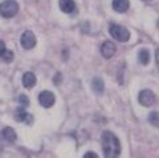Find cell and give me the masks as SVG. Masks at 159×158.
Returning a JSON list of instances; mask_svg holds the SVG:
<instances>
[{
  "instance_id": "obj_4",
  "label": "cell",
  "mask_w": 159,
  "mask_h": 158,
  "mask_svg": "<svg viewBox=\"0 0 159 158\" xmlns=\"http://www.w3.org/2000/svg\"><path fill=\"white\" fill-rule=\"evenodd\" d=\"M20 44L24 49H32L36 45V36L32 31H25L20 37Z\"/></svg>"
},
{
  "instance_id": "obj_9",
  "label": "cell",
  "mask_w": 159,
  "mask_h": 158,
  "mask_svg": "<svg viewBox=\"0 0 159 158\" xmlns=\"http://www.w3.org/2000/svg\"><path fill=\"white\" fill-rule=\"evenodd\" d=\"M58 6H60V9L65 13H73L76 11V3H74V0H60Z\"/></svg>"
},
{
  "instance_id": "obj_6",
  "label": "cell",
  "mask_w": 159,
  "mask_h": 158,
  "mask_svg": "<svg viewBox=\"0 0 159 158\" xmlns=\"http://www.w3.org/2000/svg\"><path fill=\"white\" fill-rule=\"evenodd\" d=\"M155 100H157V97L154 95V92L148 91V89L141 91V93H139V96H138V101L143 106H151L152 104L155 102Z\"/></svg>"
},
{
  "instance_id": "obj_11",
  "label": "cell",
  "mask_w": 159,
  "mask_h": 158,
  "mask_svg": "<svg viewBox=\"0 0 159 158\" xmlns=\"http://www.w3.org/2000/svg\"><path fill=\"white\" fill-rule=\"evenodd\" d=\"M23 85L25 88H33L36 85V76L32 72H25L23 76Z\"/></svg>"
},
{
  "instance_id": "obj_12",
  "label": "cell",
  "mask_w": 159,
  "mask_h": 158,
  "mask_svg": "<svg viewBox=\"0 0 159 158\" xmlns=\"http://www.w3.org/2000/svg\"><path fill=\"white\" fill-rule=\"evenodd\" d=\"M92 89L96 95H102L103 93V89H105V85H103V81L101 77H96L93 78L92 81Z\"/></svg>"
},
{
  "instance_id": "obj_5",
  "label": "cell",
  "mask_w": 159,
  "mask_h": 158,
  "mask_svg": "<svg viewBox=\"0 0 159 158\" xmlns=\"http://www.w3.org/2000/svg\"><path fill=\"white\" fill-rule=\"evenodd\" d=\"M39 102L44 108H52L54 105V102H56V96L49 91H43L39 95Z\"/></svg>"
},
{
  "instance_id": "obj_16",
  "label": "cell",
  "mask_w": 159,
  "mask_h": 158,
  "mask_svg": "<svg viewBox=\"0 0 159 158\" xmlns=\"http://www.w3.org/2000/svg\"><path fill=\"white\" fill-rule=\"evenodd\" d=\"M158 117H159L158 112H152L151 114L148 116V121H150L154 126H158V125H159V122H158V121H159V118H158Z\"/></svg>"
},
{
  "instance_id": "obj_7",
  "label": "cell",
  "mask_w": 159,
  "mask_h": 158,
  "mask_svg": "<svg viewBox=\"0 0 159 158\" xmlns=\"http://www.w3.org/2000/svg\"><path fill=\"white\" fill-rule=\"evenodd\" d=\"M15 120L17 122H25L28 125H32L33 124V116L29 114V113L24 109V106L21 108H17L16 112H15Z\"/></svg>"
},
{
  "instance_id": "obj_8",
  "label": "cell",
  "mask_w": 159,
  "mask_h": 158,
  "mask_svg": "<svg viewBox=\"0 0 159 158\" xmlns=\"http://www.w3.org/2000/svg\"><path fill=\"white\" fill-rule=\"evenodd\" d=\"M117 52V47L113 41H105L101 45V53L105 58H111Z\"/></svg>"
},
{
  "instance_id": "obj_10",
  "label": "cell",
  "mask_w": 159,
  "mask_h": 158,
  "mask_svg": "<svg viewBox=\"0 0 159 158\" xmlns=\"http://www.w3.org/2000/svg\"><path fill=\"white\" fill-rule=\"evenodd\" d=\"M129 7H130V2L129 0H113V9L116 12L123 13L127 11Z\"/></svg>"
},
{
  "instance_id": "obj_14",
  "label": "cell",
  "mask_w": 159,
  "mask_h": 158,
  "mask_svg": "<svg viewBox=\"0 0 159 158\" xmlns=\"http://www.w3.org/2000/svg\"><path fill=\"white\" fill-rule=\"evenodd\" d=\"M138 60L139 63L142 64V65H147L148 63H150V52L147 51V49H141L138 53Z\"/></svg>"
},
{
  "instance_id": "obj_3",
  "label": "cell",
  "mask_w": 159,
  "mask_h": 158,
  "mask_svg": "<svg viewBox=\"0 0 159 158\" xmlns=\"http://www.w3.org/2000/svg\"><path fill=\"white\" fill-rule=\"evenodd\" d=\"M109 32H110V36L117 41L121 43H126L129 39H130V32L127 31V28H125L123 26H118V24H111L110 28H109Z\"/></svg>"
},
{
  "instance_id": "obj_1",
  "label": "cell",
  "mask_w": 159,
  "mask_h": 158,
  "mask_svg": "<svg viewBox=\"0 0 159 158\" xmlns=\"http://www.w3.org/2000/svg\"><path fill=\"white\" fill-rule=\"evenodd\" d=\"M101 142L103 156L106 158H116L121 154V144H119V140L114 133L105 130L101 136Z\"/></svg>"
},
{
  "instance_id": "obj_19",
  "label": "cell",
  "mask_w": 159,
  "mask_h": 158,
  "mask_svg": "<svg viewBox=\"0 0 159 158\" xmlns=\"http://www.w3.org/2000/svg\"><path fill=\"white\" fill-rule=\"evenodd\" d=\"M6 43H4L3 40H0V56H2V53L4 52V51H6Z\"/></svg>"
},
{
  "instance_id": "obj_17",
  "label": "cell",
  "mask_w": 159,
  "mask_h": 158,
  "mask_svg": "<svg viewBox=\"0 0 159 158\" xmlns=\"http://www.w3.org/2000/svg\"><path fill=\"white\" fill-rule=\"evenodd\" d=\"M17 101L21 104V106H28V105H29V100H28V97H27L25 95H20Z\"/></svg>"
},
{
  "instance_id": "obj_15",
  "label": "cell",
  "mask_w": 159,
  "mask_h": 158,
  "mask_svg": "<svg viewBox=\"0 0 159 158\" xmlns=\"http://www.w3.org/2000/svg\"><path fill=\"white\" fill-rule=\"evenodd\" d=\"M3 58L6 63H11L13 60V52L12 51H8V49H6L3 53H2V56H0Z\"/></svg>"
},
{
  "instance_id": "obj_18",
  "label": "cell",
  "mask_w": 159,
  "mask_h": 158,
  "mask_svg": "<svg viewBox=\"0 0 159 158\" xmlns=\"http://www.w3.org/2000/svg\"><path fill=\"white\" fill-rule=\"evenodd\" d=\"M97 157H98V156H97L94 151H88V153H85V154H84V158H97Z\"/></svg>"
},
{
  "instance_id": "obj_20",
  "label": "cell",
  "mask_w": 159,
  "mask_h": 158,
  "mask_svg": "<svg viewBox=\"0 0 159 158\" xmlns=\"http://www.w3.org/2000/svg\"><path fill=\"white\" fill-rule=\"evenodd\" d=\"M145 2H150V0H145Z\"/></svg>"
},
{
  "instance_id": "obj_2",
  "label": "cell",
  "mask_w": 159,
  "mask_h": 158,
  "mask_svg": "<svg viewBox=\"0 0 159 158\" xmlns=\"http://www.w3.org/2000/svg\"><path fill=\"white\" fill-rule=\"evenodd\" d=\"M19 12V4L16 0H4L0 4V15L6 19H11Z\"/></svg>"
},
{
  "instance_id": "obj_13",
  "label": "cell",
  "mask_w": 159,
  "mask_h": 158,
  "mask_svg": "<svg viewBox=\"0 0 159 158\" xmlns=\"http://www.w3.org/2000/svg\"><path fill=\"white\" fill-rule=\"evenodd\" d=\"M3 138L6 141H8V142H15V141H16V138H17L16 132H15L12 128H4V130H3Z\"/></svg>"
}]
</instances>
